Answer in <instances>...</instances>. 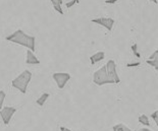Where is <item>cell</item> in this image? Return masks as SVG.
Instances as JSON below:
<instances>
[{
  "label": "cell",
  "mask_w": 158,
  "mask_h": 131,
  "mask_svg": "<svg viewBox=\"0 0 158 131\" xmlns=\"http://www.w3.org/2000/svg\"><path fill=\"white\" fill-rule=\"evenodd\" d=\"M124 126L123 124H116V125H114L112 127L113 131H124Z\"/></svg>",
  "instance_id": "obj_15"
},
{
  "label": "cell",
  "mask_w": 158,
  "mask_h": 131,
  "mask_svg": "<svg viewBox=\"0 0 158 131\" xmlns=\"http://www.w3.org/2000/svg\"><path fill=\"white\" fill-rule=\"evenodd\" d=\"M80 2V0H70L69 2H68L65 4V6H66V8H70L72 6H73L75 4H77V3H79Z\"/></svg>",
  "instance_id": "obj_17"
},
{
  "label": "cell",
  "mask_w": 158,
  "mask_h": 131,
  "mask_svg": "<svg viewBox=\"0 0 158 131\" xmlns=\"http://www.w3.org/2000/svg\"><path fill=\"white\" fill-rule=\"evenodd\" d=\"M146 62L148 64H150L151 66H153L156 70H158V59H153V60H146Z\"/></svg>",
  "instance_id": "obj_13"
},
{
  "label": "cell",
  "mask_w": 158,
  "mask_h": 131,
  "mask_svg": "<svg viewBox=\"0 0 158 131\" xmlns=\"http://www.w3.org/2000/svg\"><path fill=\"white\" fill-rule=\"evenodd\" d=\"M150 1H153L154 3H156V4H157V0H150Z\"/></svg>",
  "instance_id": "obj_26"
},
{
  "label": "cell",
  "mask_w": 158,
  "mask_h": 131,
  "mask_svg": "<svg viewBox=\"0 0 158 131\" xmlns=\"http://www.w3.org/2000/svg\"><path fill=\"white\" fill-rule=\"evenodd\" d=\"M60 131H72L69 128H65V127H60Z\"/></svg>",
  "instance_id": "obj_23"
},
{
  "label": "cell",
  "mask_w": 158,
  "mask_h": 131,
  "mask_svg": "<svg viewBox=\"0 0 158 131\" xmlns=\"http://www.w3.org/2000/svg\"><path fill=\"white\" fill-rule=\"evenodd\" d=\"M62 1H63V0H50V2L52 3V5L53 4H59V5H61L62 4Z\"/></svg>",
  "instance_id": "obj_21"
},
{
  "label": "cell",
  "mask_w": 158,
  "mask_h": 131,
  "mask_svg": "<svg viewBox=\"0 0 158 131\" xmlns=\"http://www.w3.org/2000/svg\"><path fill=\"white\" fill-rule=\"evenodd\" d=\"M26 63H27V64H30V65L40 64V60L34 55V52H32L31 50H28V51H27Z\"/></svg>",
  "instance_id": "obj_8"
},
{
  "label": "cell",
  "mask_w": 158,
  "mask_h": 131,
  "mask_svg": "<svg viewBox=\"0 0 158 131\" xmlns=\"http://www.w3.org/2000/svg\"><path fill=\"white\" fill-rule=\"evenodd\" d=\"M31 79H32L31 71L25 70V71H23L18 77H15V78L12 80L11 85L15 89H19L22 93H26L27 89H28V85H29L30 81H31Z\"/></svg>",
  "instance_id": "obj_2"
},
{
  "label": "cell",
  "mask_w": 158,
  "mask_h": 131,
  "mask_svg": "<svg viewBox=\"0 0 158 131\" xmlns=\"http://www.w3.org/2000/svg\"><path fill=\"white\" fill-rule=\"evenodd\" d=\"M49 93H42V96L40 97L39 99H37V101H36V103L38 104L39 106H43L44 104L46 103V101L48 100V98H49Z\"/></svg>",
  "instance_id": "obj_10"
},
{
  "label": "cell",
  "mask_w": 158,
  "mask_h": 131,
  "mask_svg": "<svg viewBox=\"0 0 158 131\" xmlns=\"http://www.w3.org/2000/svg\"><path fill=\"white\" fill-rule=\"evenodd\" d=\"M93 81L95 85L101 86L104 85H110V83H114L110 77L107 74V71H106V68H105V65L102 66L101 68L98 69L97 71L94 72L93 74Z\"/></svg>",
  "instance_id": "obj_3"
},
{
  "label": "cell",
  "mask_w": 158,
  "mask_h": 131,
  "mask_svg": "<svg viewBox=\"0 0 158 131\" xmlns=\"http://www.w3.org/2000/svg\"><path fill=\"white\" fill-rule=\"evenodd\" d=\"M138 131H151V130H149L148 128H142V129H140V130H138Z\"/></svg>",
  "instance_id": "obj_24"
},
{
  "label": "cell",
  "mask_w": 158,
  "mask_h": 131,
  "mask_svg": "<svg viewBox=\"0 0 158 131\" xmlns=\"http://www.w3.org/2000/svg\"><path fill=\"white\" fill-rule=\"evenodd\" d=\"M124 131H133V130H131L129 127H127V126H124Z\"/></svg>",
  "instance_id": "obj_25"
},
{
  "label": "cell",
  "mask_w": 158,
  "mask_h": 131,
  "mask_svg": "<svg viewBox=\"0 0 158 131\" xmlns=\"http://www.w3.org/2000/svg\"><path fill=\"white\" fill-rule=\"evenodd\" d=\"M118 0H105V3L106 4H114V3H116Z\"/></svg>",
  "instance_id": "obj_22"
},
{
  "label": "cell",
  "mask_w": 158,
  "mask_h": 131,
  "mask_svg": "<svg viewBox=\"0 0 158 131\" xmlns=\"http://www.w3.org/2000/svg\"><path fill=\"white\" fill-rule=\"evenodd\" d=\"M53 79L56 82L58 89H62L65 86V85L68 83V81L70 79V74L68 72H55L53 73Z\"/></svg>",
  "instance_id": "obj_5"
},
{
  "label": "cell",
  "mask_w": 158,
  "mask_h": 131,
  "mask_svg": "<svg viewBox=\"0 0 158 131\" xmlns=\"http://www.w3.org/2000/svg\"><path fill=\"white\" fill-rule=\"evenodd\" d=\"M91 22L94 23H97L99 26H104L107 31H112L113 25H114V19L111 18H93L91 19Z\"/></svg>",
  "instance_id": "obj_7"
},
{
  "label": "cell",
  "mask_w": 158,
  "mask_h": 131,
  "mask_svg": "<svg viewBox=\"0 0 158 131\" xmlns=\"http://www.w3.org/2000/svg\"><path fill=\"white\" fill-rule=\"evenodd\" d=\"M104 57H105V53L102 52V51L95 53V54L92 55V56L90 57V62H91V64H92V65L96 64L97 62H99V61H101V60H103V59H104Z\"/></svg>",
  "instance_id": "obj_9"
},
{
  "label": "cell",
  "mask_w": 158,
  "mask_h": 131,
  "mask_svg": "<svg viewBox=\"0 0 158 131\" xmlns=\"http://www.w3.org/2000/svg\"><path fill=\"white\" fill-rule=\"evenodd\" d=\"M151 117H152V119L155 121V123L157 125V123H158V111L156 110L155 112H153L152 114H151Z\"/></svg>",
  "instance_id": "obj_18"
},
{
  "label": "cell",
  "mask_w": 158,
  "mask_h": 131,
  "mask_svg": "<svg viewBox=\"0 0 158 131\" xmlns=\"http://www.w3.org/2000/svg\"><path fill=\"white\" fill-rule=\"evenodd\" d=\"M131 49H132L133 54L135 55L137 58H141V54L138 52V45H137V44H134V45L131 47Z\"/></svg>",
  "instance_id": "obj_12"
},
{
  "label": "cell",
  "mask_w": 158,
  "mask_h": 131,
  "mask_svg": "<svg viewBox=\"0 0 158 131\" xmlns=\"http://www.w3.org/2000/svg\"><path fill=\"white\" fill-rule=\"evenodd\" d=\"M141 63L140 62H134V63H127V67H137V66H140Z\"/></svg>",
  "instance_id": "obj_20"
},
{
  "label": "cell",
  "mask_w": 158,
  "mask_h": 131,
  "mask_svg": "<svg viewBox=\"0 0 158 131\" xmlns=\"http://www.w3.org/2000/svg\"><path fill=\"white\" fill-rule=\"evenodd\" d=\"M139 122L141 124H143V125H145V126H150L149 119H148V117L145 115V114H143V115H141L139 117Z\"/></svg>",
  "instance_id": "obj_11"
},
{
  "label": "cell",
  "mask_w": 158,
  "mask_h": 131,
  "mask_svg": "<svg viewBox=\"0 0 158 131\" xmlns=\"http://www.w3.org/2000/svg\"><path fill=\"white\" fill-rule=\"evenodd\" d=\"M16 112V109L13 108V107H4L0 110V116L3 120V123L4 125H8L9 121L11 120L13 114Z\"/></svg>",
  "instance_id": "obj_6"
},
{
  "label": "cell",
  "mask_w": 158,
  "mask_h": 131,
  "mask_svg": "<svg viewBox=\"0 0 158 131\" xmlns=\"http://www.w3.org/2000/svg\"><path fill=\"white\" fill-rule=\"evenodd\" d=\"M5 97H6V93H4V90H0V110L2 109V106H3V103H4Z\"/></svg>",
  "instance_id": "obj_14"
},
{
  "label": "cell",
  "mask_w": 158,
  "mask_h": 131,
  "mask_svg": "<svg viewBox=\"0 0 158 131\" xmlns=\"http://www.w3.org/2000/svg\"><path fill=\"white\" fill-rule=\"evenodd\" d=\"M53 8L55 9V10L59 13V14H63V10H62V7H61V5H59V4H53Z\"/></svg>",
  "instance_id": "obj_16"
},
{
  "label": "cell",
  "mask_w": 158,
  "mask_h": 131,
  "mask_svg": "<svg viewBox=\"0 0 158 131\" xmlns=\"http://www.w3.org/2000/svg\"><path fill=\"white\" fill-rule=\"evenodd\" d=\"M7 41L12 42L15 44H19L23 47H27L29 50H31L32 52H35V41L36 38L34 36H29L26 33H23L22 30H18L15 33H12L11 35L7 36L5 38Z\"/></svg>",
  "instance_id": "obj_1"
},
{
  "label": "cell",
  "mask_w": 158,
  "mask_h": 131,
  "mask_svg": "<svg viewBox=\"0 0 158 131\" xmlns=\"http://www.w3.org/2000/svg\"><path fill=\"white\" fill-rule=\"evenodd\" d=\"M105 68H106L107 74H108V76L110 77V79H111L114 83H119L120 78H119L118 74H117L115 62H114L113 60H109V61L105 64Z\"/></svg>",
  "instance_id": "obj_4"
},
{
  "label": "cell",
  "mask_w": 158,
  "mask_h": 131,
  "mask_svg": "<svg viewBox=\"0 0 158 131\" xmlns=\"http://www.w3.org/2000/svg\"><path fill=\"white\" fill-rule=\"evenodd\" d=\"M153 59H158V50L157 49L153 52V54L148 58V60H153Z\"/></svg>",
  "instance_id": "obj_19"
}]
</instances>
